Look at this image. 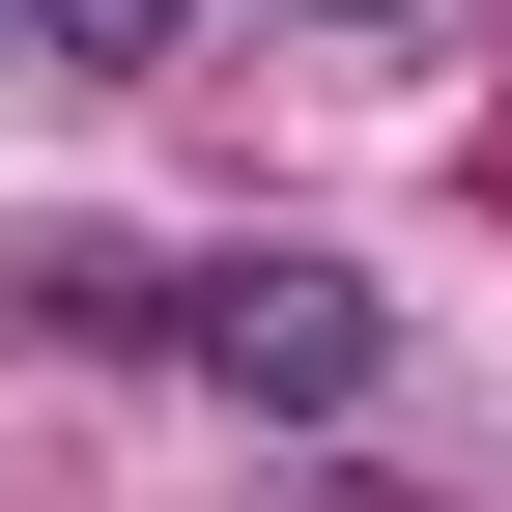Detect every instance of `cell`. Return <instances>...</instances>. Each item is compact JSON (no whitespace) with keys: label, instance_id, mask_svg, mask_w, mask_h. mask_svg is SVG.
<instances>
[{"label":"cell","instance_id":"obj_1","mask_svg":"<svg viewBox=\"0 0 512 512\" xmlns=\"http://www.w3.org/2000/svg\"><path fill=\"white\" fill-rule=\"evenodd\" d=\"M143 342L200 370V399H256V427H370L399 399V285H370V256H143Z\"/></svg>","mask_w":512,"mask_h":512},{"label":"cell","instance_id":"obj_2","mask_svg":"<svg viewBox=\"0 0 512 512\" xmlns=\"http://www.w3.org/2000/svg\"><path fill=\"white\" fill-rule=\"evenodd\" d=\"M171 57H200V0H0V86H171Z\"/></svg>","mask_w":512,"mask_h":512},{"label":"cell","instance_id":"obj_3","mask_svg":"<svg viewBox=\"0 0 512 512\" xmlns=\"http://www.w3.org/2000/svg\"><path fill=\"white\" fill-rule=\"evenodd\" d=\"M256 29H285V57H427L456 0H256Z\"/></svg>","mask_w":512,"mask_h":512}]
</instances>
